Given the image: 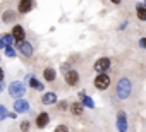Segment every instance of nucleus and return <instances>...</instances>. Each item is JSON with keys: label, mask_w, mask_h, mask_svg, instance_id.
Listing matches in <instances>:
<instances>
[{"label": "nucleus", "mask_w": 146, "mask_h": 132, "mask_svg": "<svg viewBox=\"0 0 146 132\" xmlns=\"http://www.w3.org/2000/svg\"><path fill=\"white\" fill-rule=\"evenodd\" d=\"M131 91H132V84H131V81H129L127 77H122V79L117 82V89H115L117 98H120V100H127L129 94H131Z\"/></svg>", "instance_id": "f257e3e1"}, {"label": "nucleus", "mask_w": 146, "mask_h": 132, "mask_svg": "<svg viewBox=\"0 0 146 132\" xmlns=\"http://www.w3.org/2000/svg\"><path fill=\"white\" fill-rule=\"evenodd\" d=\"M9 94L12 96V98H23L24 94H26V86L21 82V81H14V82H11L9 84Z\"/></svg>", "instance_id": "f03ea898"}, {"label": "nucleus", "mask_w": 146, "mask_h": 132, "mask_svg": "<svg viewBox=\"0 0 146 132\" xmlns=\"http://www.w3.org/2000/svg\"><path fill=\"white\" fill-rule=\"evenodd\" d=\"M95 88L100 89V91H105V89L110 88V77L107 76V72H100L95 77Z\"/></svg>", "instance_id": "7ed1b4c3"}, {"label": "nucleus", "mask_w": 146, "mask_h": 132, "mask_svg": "<svg viewBox=\"0 0 146 132\" xmlns=\"http://www.w3.org/2000/svg\"><path fill=\"white\" fill-rule=\"evenodd\" d=\"M110 58H107V57H102V58H98L96 62H95V65H93V69L100 74V72H107L108 69H110Z\"/></svg>", "instance_id": "20e7f679"}, {"label": "nucleus", "mask_w": 146, "mask_h": 132, "mask_svg": "<svg viewBox=\"0 0 146 132\" xmlns=\"http://www.w3.org/2000/svg\"><path fill=\"white\" fill-rule=\"evenodd\" d=\"M17 50H19L24 57H33V46H31V43H28L26 40H19V41H17Z\"/></svg>", "instance_id": "39448f33"}, {"label": "nucleus", "mask_w": 146, "mask_h": 132, "mask_svg": "<svg viewBox=\"0 0 146 132\" xmlns=\"http://www.w3.org/2000/svg\"><path fill=\"white\" fill-rule=\"evenodd\" d=\"M65 82H67L69 86H76V84L79 82V72L69 69V71L65 72Z\"/></svg>", "instance_id": "423d86ee"}, {"label": "nucleus", "mask_w": 146, "mask_h": 132, "mask_svg": "<svg viewBox=\"0 0 146 132\" xmlns=\"http://www.w3.org/2000/svg\"><path fill=\"white\" fill-rule=\"evenodd\" d=\"M14 112H16V113H26V112H29V103H28L26 100L17 98L16 103H14Z\"/></svg>", "instance_id": "0eeeda50"}, {"label": "nucleus", "mask_w": 146, "mask_h": 132, "mask_svg": "<svg viewBox=\"0 0 146 132\" xmlns=\"http://www.w3.org/2000/svg\"><path fill=\"white\" fill-rule=\"evenodd\" d=\"M33 5H35L33 0H21L19 5H17V12H21V14H28V12L33 9Z\"/></svg>", "instance_id": "6e6552de"}, {"label": "nucleus", "mask_w": 146, "mask_h": 132, "mask_svg": "<svg viewBox=\"0 0 146 132\" xmlns=\"http://www.w3.org/2000/svg\"><path fill=\"white\" fill-rule=\"evenodd\" d=\"M50 122V115L46 113V112H41L38 117H36V127L38 129H43V127H46V123Z\"/></svg>", "instance_id": "1a4fd4ad"}, {"label": "nucleus", "mask_w": 146, "mask_h": 132, "mask_svg": "<svg viewBox=\"0 0 146 132\" xmlns=\"http://www.w3.org/2000/svg\"><path fill=\"white\" fill-rule=\"evenodd\" d=\"M117 129L119 130H127V117L124 112L117 113Z\"/></svg>", "instance_id": "9d476101"}, {"label": "nucleus", "mask_w": 146, "mask_h": 132, "mask_svg": "<svg viewBox=\"0 0 146 132\" xmlns=\"http://www.w3.org/2000/svg\"><path fill=\"white\" fill-rule=\"evenodd\" d=\"M12 36L16 38V41L26 40V31H24V28H23V26H14V28H12Z\"/></svg>", "instance_id": "9b49d317"}, {"label": "nucleus", "mask_w": 146, "mask_h": 132, "mask_svg": "<svg viewBox=\"0 0 146 132\" xmlns=\"http://www.w3.org/2000/svg\"><path fill=\"white\" fill-rule=\"evenodd\" d=\"M41 103L43 105H53V103H57V94L55 93H45L43 96H41Z\"/></svg>", "instance_id": "f8f14e48"}, {"label": "nucleus", "mask_w": 146, "mask_h": 132, "mask_svg": "<svg viewBox=\"0 0 146 132\" xmlns=\"http://www.w3.org/2000/svg\"><path fill=\"white\" fill-rule=\"evenodd\" d=\"M43 77H45V81H48V82H52V81H55V77H57V74H55V71H53L52 67H46V69L43 71Z\"/></svg>", "instance_id": "ddd939ff"}, {"label": "nucleus", "mask_w": 146, "mask_h": 132, "mask_svg": "<svg viewBox=\"0 0 146 132\" xmlns=\"http://www.w3.org/2000/svg\"><path fill=\"white\" fill-rule=\"evenodd\" d=\"M69 110H70V113L72 115H81L83 113V103H72V105H69Z\"/></svg>", "instance_id": "4468645a"}, {"label": "nucleus", "mask_w": 146, "mask_h": 132, "mask_svg": "<svg viewBox=\"0 0 146 132\" xmlns=\"http://www.w3.org/2000/svg\"><path fill=\"white\" fill-rule=\"evenodd\" d=\"M136 16H137L139 21H146V7L139 4V5L136 7Z\"/></svg>", "instance_id": "2eb2a0df"}, {"label": "nucleus", "mask_w": 146, "mask_h": 132, "mask_svg": "<svg viewBox=\"0 0 146 132\" xmlns=\"http://www.w3.org/2000/svg\"><path fill=\"white\" fill-rule=\"evenodd\" d=\"M81 100H83V103H84L88 108H95V103H93V100H91V98H88L84 93H81Z\"/></svg>", "instance_id": "dca6fc26"}, {"label": "nucleus", "mask_w": 146, "mask_h": 132, "mask_svg": "<svg viewBox=\"0 0 146 132\" xmlns=\"http://www.w3.org/2000/svg\"><path fill=\"white\" fill-rule=\"evenodd\" d=\"M29 86H31V88H35V89H40V91L43 89V84H41V82H38V79H36V77H31V79H29Z\"/></svg>", "instance_id": "f3484780"}, {"label": "nucleus", "mask_w": 146, "mask_h": 132, "mask_svg": "<svg viewBox=\"0 0 146 132\" xmlns=\"http://www.w3.org/2000/svg\"><path fill=\"white\" fill-rule=\"evenodd\" d=\"M2 40H4V43H5V45H12L16 38L12 36V33H7V34H4V36H2Z\"/></svg>", "instance_id": "a211bd4d"}, {"label": "nucleus", "mask_w": 146, "mask_h": 132, "mask_svg": "<svg viewBox=\"0 0 146 132\" xmlns=\"http://www.w3.org/2000/svg\"><path fill=\"white\" fill-rule=\"evenodd\" d=\"M14 17H16V16H14V12H12V11H5V12H4V21H5V22L14 21Z\"/></svg>", "instance_id": "6ab92c4d"}, {"label": "nucleus", "mask_w": 146, "mask_h": 132, "mask_svg": "<svg viewBox=\"0 0 146 132\" xmlns=\"http://www.w3.org/2000/svg\"><path fill=\"white\" fill-rule=\"evenodd\" d=\"M5 55H7V57H16L17 53H16V50H14L11 45H7V46H5Z\"/></svg>", "instance_id": "aec40b11"}, {"label": "nucleus", "mask_w": 146, "mask_h": 132, "mask_svg": "<svg viewBox=\"0 0 146 132\" xmlns=\"http://www.w3.org/2000/svg\"><path fill=\"white\" fill-rule=\"evenodd\" d=\"M5 117H9V112H7V108L4 105H0V120H4Z\"/></svg>", "instance_id": "412c9836"}, {"label": "nucleus", "mask_w": 146, "mask_h": 132, "mask_svg": "<svg viewBox=\"0 0 146 132\" xmlns=\"http://www.w3.org/2000/svg\"><path fill=\"white\" fill-rule=\"evenodd\" d=\"M58 110H62V112H65V110H69V103L67 101H58Z\"/></svg>", "instance_id": "4be33fe9"}, {"label": "nucleus", "mask_w": 146, "mask_h": 132, "mask_svg": "<svg viewBox=\"0 0 146 132\" xmlns=\"http://www.w3.org/2000/svg\"><path fill=\"white\" fill-rule=\"evenodd\" d=\"M29 129V122H23L21 123V130H28Z\"/></svg>", "instance_id": "5701e85b"}, {"label": "nucleus", "mask_w": 146, "mask_h": 132, "mask_svg": "<svg viewBox=\"0 0 146 132\" xmlns=\"http://www.w3.org/2000/svg\"><path fill=\"white\" fill-rule=\"evenodd\" d=\"M139 46L141 48H146V38H139Z\"/></svg>", "instance_id": "b1692460"}, {"label": "nucleus", "mask_w": 146, "mask_h": 132, "mask_svg": "<svg viewBox=\"0 0 146 132\" xmlns=\"http://www.w3.org/2000/svg\"><path fill=\"white\" fill-rule=\"evenodd\" d=\"M65 130H67L65 125H58V127H57V132H65Z\"/></svg>", "instance_id": "393cba45"}, {"label": "nucleus", "mask_w": 146, "mask_h": 132, "mask_svg": "<svg viewBox=\"0 0 146 132\" xmlns=\"http://www.w3.org/2000/svg\"><path fill=\"white\" fill-rule=\"evenodd\" d=\"M60 69H62V72H67V71H69V63H62Z\"/></svg>", "instance_id": "a878e982"}, {"label": "nucleus", "mask_w": 146, "mask_h": 132, "mask_svg": "<svg viewBox=\"0 0 146 132\" xmlns=\"http://www.w3.org/2000/svg\"><path fill=\"white\" fill-rule=\"evenodd\" d=\"M4 76H5V74H4V71H2V67H0V81H4Z\"/></svg>", "instance_id": "bb28decb"}, {"label": "nucleus", "mask_w": 146, "mask_h": 132, "mask_svg": "<svg viewBox=\"0 0 146 132\" xmlns=\"http://www.w3.org/2000/svg\"><path fill=\"white\" fill-rule=\"evenodd\" d=\"M110 2H112V4H115V5H119V4L122 2V0H110Z\"/></svg>", "instance_id": "cd10ccee"}, {"label": "nucleus", "mask_w": 146, "mask_h": 132, "mask_svg": "<svg viewBox=\"0 0 146 132\" xmlns=\"http://www.w3.org/2000/svg\"><path fill=\"white\" fill-rule=\"evenodd\" d=\"M4 45H5V43H4V40H2V38H0V50H2V48H4Z\"/></svg>", "instance_id": "c85d7f7f"}, {"label": "nucleus", "mask_w": 146, "mask_h": 132, "mask_svg": "<svg viewBox=\"0 0 146 132\" xmlns=\"http://www.w3.org/2000/svg\"><path fill=\"white\" fill-rule=\"evenodd\" d=\"M2 88H4V82H2V81H0V91H2Z\"/></svg>", "instance_id": "c756f323"}, {"label": "nucleus", "mask_w": 146, "mask_h": 132, "mask_svg": "<svg viewBox=\"0 0 146 132\" xmlns=\"http://www.w3.org/2000/svg\"><path fill=\"white\" fill-rule=\"evenodd\" d=\"M144 7H146V0H144Z\"/></svg>", "instance_id": "7c9ffc66"}]
</instances>
